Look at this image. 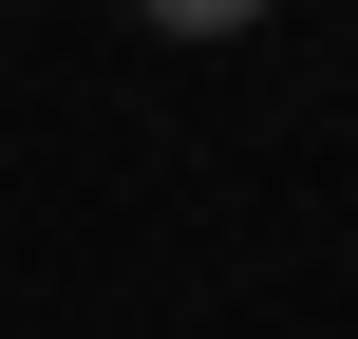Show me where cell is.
Returning a JSON list of instances; mask_svg holds the SVG:
<instances>
[{"label": "cell", "mask_w": 358, "mask_h": 339, "mask_svg": "<svg viewBox=\"0 0 358 339\" xmlns=\"http://www.w3.org/2000/svg\"><path fill=\"white\" fill-rule=\"evenodd\" d=\"M264 0H151V38H245Z\"/></svg>", "instance_id": "obj_1"}]
</instances>
